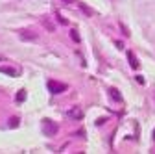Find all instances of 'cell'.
Listing matches in <instances>:
<instances>
[{
  "label": "cell",
  "mask_w": 155,
  "mask_h": 154,
  "mask_svg": "<svg viewBox=\"0 0 155 154\" xmlns=\"http://www.w3.org/2000/svg\"><path fill=\"white\" fill-rule=\"evenodd\" d=\"M0 72L2 74H8V76H18V72L11 67H0Z\"/></svg>",
  "instance_id": "8992f818"
},
{
  "label": "cell",
  "mask_w": 155,
  "mask_h": 154,
  "mask_svg": "<svg viewBox=\"0 0 155 154\" xmlns=\"http://www.w3.org/2000/svg\"><path fill=\"white\" fill-rule=\"evenodd\" d=\"M18 37H21L22 41H35L37 39V33H33L30 30H18Z\"/></svg>",
  "instance_id": "3957f363"
},
{
  "label": "cell",
  "mask_w": 155,
  "mask_h": 154,
  "mask_svg": "<svg viewBox=\"0 0 155 154\" xmlns=\"http://www.w3.org/2000/svg\"><path fill=\"white\" fill-rule=\"evenodd\" d=\"M127 60H129V65H131L133 69H137V67H139V61H137V58L133 56V52H127Z\"/></svg>",
  "instance_id": "52a82bcc"
},
{
  "label": "cell",
  "mask_w": 155,
  "mask_h": 154,
  "mask_svg": "<svg viewBox=\"0 0 155 154\" xmlns=\"http://www.w3.org/2000/svg\"><path fill=\"white\" fill-rule=\"evenodd\" d=\"M68 117L70 119H81L83 117V111L80 108H72V110H68Z\"/></svg>",
  "instance_id": "5b68a950"
},
{
  "label": "cell",
  "mask_w": 155,
  "mask_h": 154,
  "mask_svg": "<svg viewBox=\"0 0 155 154\" xmlns=\"http://www.w3.org/2000/svg\"><path fill=\"white\" fill-rule=\"evenodd\" d=\"M15 100H17V102H24V100H26V91H24V89H21V91L17 93Z\"/></svg>",
  "instance_id": "30bf717a"
},
{
  "label": "cell",
  "mask_w": 155,
  "mask_h": 154,
  "mask_svg": "<svg viewBox=\"0 0 155 154\" xmlns=\"http://www.w3.org/2000/svg\"><path fill=\"white\" fill-rule=\"evenodd\" d=\"M46 87H48V91H50V93H54V95H59V93H63V91H67V89H68V86H67V84L55 82V80H48V82H46Z\"/></svg>",
  "instance_id": "6da1fadb"
},
{
  "label": "cell",
  "mask_w": 155,
  "mask_h": 154,
  "mask_svg": "<svg viewBox=\"0 0 155 154\" xmlns=\"http://www.w3.org/2000/svg\"><path fill=\"white\" fill-rule=\"evenodd\" d=\"M109 97L114 102H122V95H120V91L116 89V87H109Z\"/></svg>",
  "instance_id": "277c9868"
},
{
  "label": "cell",
  "mask_w": 155,
  "mask_h": 154,
  "mask_svg": "<svg viewBox=\"0 0 155 154\" xmlns=\"http://www.w3.org/2000/svg\"><path fill=\"white\" fill-rule=\"evenodd\" d=\"M78 6H80V9H81V11H83L87 17H92V9H91V8H87L83 2H78Z\"/></svg>",
  "instance_id": "ba28073f"
},
{
  "label": "cell",
  "mask_w": 155,
  "mask_h": 154,
  "mask_svg": "<svg viewBox=\"0 0 155 154\" xmlns=\"http://www.w3.org/2000/svg\"><path fill=\"white\" fill-rule=\"evenodd\" d=\"M57 130H59V126H57L52 119H45L43 121V132H45V136H55L57 134Z\"/></svg>",
  "instance_id": "7a4b0ae2"
},
{
  "label": "cell",
  "mask_w": 155,
  "mask_h": 154,
  "mask_svg": "<svg viewBox=\"0 0 155 154\" xmlns=\"http://www.w3.org/2000/svg\"><path fill=\"white\" fill-rule=\"evenodd\" d=\"M70 37H72L76 43H80V33H78L76 30H70Z\"/></svg>",
  "instance_id": "8fae6325"
},
{
  "label": "cell",
  "mask_w": 155,
  "mask_h": 154,
  "mask_svg": "<svg viewBox=\"0 0 155 154\" xmlns=\"http://www.w3.org/2000/svg\"><path fill=\"white\" fill-rule=\"evenodd\" d=\"M9 126H11V128L18 126V117H11V119H9Z\"/></svg>",
  "instance_id": "7c38bea8"
},
{
  "label": "cell",
  "mask_w": 155,
  "mask_h": 154,
  "mask_svg": "<svg viewBox=\"0 0 155 154\" xmlns=\"http://www.w3.org/2000/svg\"><path fill=\"white\" fill-rule=\"evenodd\" d=\"M63 2H65V4H74L76 0H63Z\"/></svg>",
  "instance_id": "4fadbf2b"
},
{
  "label": "cell",
  "mask_w": 155,
  "mask_h": 154,
  "mask_svg": "<svg viewBox=\"0 0 155 154\" xmlns=\"http://www.w3.org/2000/svg\"><path fill=\"white\" fill-rule=\"evenodd\" d=\"M153 139H155V130H153Z\"/></svg>",
  "instance_id": "5bb4252c"
},
{
  "label": "cell",
  "mask_w": 155,
  "mask_h": 154,
  "mask_svg": "<svg viewBox=\"0 0 155 154\" xmlns=\"http://www.w3.org/2000/svg\"><path fill=\"white\" fill-rule=\"evenodd\" d=\"M43 24H45V26L48 28V32H55V26H54V23L50 21L48 17H46V19H43Z\"/></svg>",
  "instance_id": "9c48e42d"
}]
</instances>
